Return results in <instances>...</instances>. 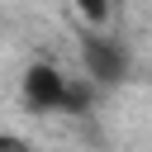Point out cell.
<instances>
[{
  "label": "cell",
  "instance_id": "cell-3",
  "mask_svg": "<svg viewBox=\"0 0 152 152\" xmlns=\"http://www.w3.org/2000/svg\"><path fill=\"white\" fill-rule=\"evenodd\" d=\"M76 14L100 33V28L109 24V14H114V0H76Z\"/></svg>",
  "mask_w": 152,
  "mask_h": 152
},
{
  "label": "cell",
  "instance_id": "cell-1",
  "mask_svg": "<svg viewBox=\"0 0 152 152\" xmlns=\"http://www.w3.org/2000/svg\"><path fill=\"white\" fill-rule=\"evenodd\" d=\"M81 66H86V81L95 86H119L128 76V52L124 43H114L109 33H86L81 38Z\"/></svg>",
  "mask_w": 152,
  "mask_h": 152
},
{
  "label": "cell",
  "instance_id": "cell-2",
  "mask_svg": "<svg viewBox=\"0 0 152 152\" xmlns=\"http://www.w3.org/2000/svg\"><path fill=\"white\" fill-rule=\"evenodd\" d=\"M66 100H71V76L66 71H57L52 62H33L24 71V104L28 109L57 114V109H66Z\"/></svg>",
  "mask_w": 152,
  "mask_h": 152
},
{
  "label": "cell",
  "instance_id": "cell-4",
  "mask_svg": "<svg viewBox=\"0 0 152 152\" xmlns=\"http://www.w3.org/2000/svg\"><path fill=\"white\" fill-rule=\"evenodd\" d=\"M0 152H33V147H28L19 133H0Z\"/></svg>",
  "mask_w": 152,
  "mask_h": 152
}]
</instances>
